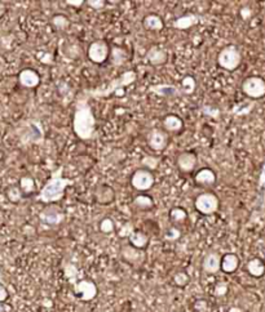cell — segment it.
<instances>
[{
	"mask_svg": "<svg viewBox=\"0 0 265 312\" xmlns=\"http://www.w3.org/2000/svg\"><path fill=\"white\" fill-rule=\"evenodd\" d=\"M88 98L90 97L87 95L78 97L74 111V120H73L74 133L82 141H91V139H95L97 137L96 119L92 108L88 103Z\"/></svg>",
	"mask_w": 265,
	"mask_h": 312,
	"instance_id": "1",
	"label": "cell"
},
{
	"mask_svg": "<svg viewBox=\"0 0 265 312\" xmlns=\"http://www.w3.org/2000/svg\"><path fill=\"white\" fill-rule=\"evenodd\" d=\"M62 173H64V167H60L57 171L53 172L47 183L40 190V194L38 196L39 201L44 203V204H53V203H57L64 199L65 190L69 185L73 183V181L64 178Z\"/></svg>",
	"mask_w": 265,
	"mask_h": 312,
	"instance_id": "2",
	"label": "cell"
},
{
	"mask_svg": "<svg viewBox=\"0 0 265 312\" xmlns=\"http://www.w3.org/2000/svg\"><path fill=\"white\" fill-rule=\"evenodd\" d=\"M137 79V74L133 70L125 71L119 78L112 80L110 84L105 88V89H95V90H87L84 92L88 97L93 98H101V97H110L112 95H115V92L120 89H125L126 87H128L130 84L136 82Z\"/></svg>",
	"mask_w": 265,
	"mask_h": 312,
	"instance_id": "3",
	"label": "cell"
},
{
	"mask_svg": "<svg viewBox=\"0 0 265 312\" xmlns=\"http://www.w3.org/2000/svg\"><path fill=\"white\" fill-rule=\"evenodd\" d=\"M242 62V54L236 45H226L220 50L218 56V63L226 71H234Z\"/></svg>",
	"mask_w": 265,
	"mask_h": 312,
	"instance_id": "4",
	"label": "cell"
},
{
	"mask_svg": "<svg viewBox=\"0 0 265 312\" xmlns=\"http://www.w3.org/2000/svg\"><path fill=\"white\" fill-rule=\"evenodd\" d=\"M194 205H196V209L198 210L199 213H202V214L204 215H211L218 212L220 201H219V197L216 196L215 194H212V192H203V194H201L199 196H197Z\"/></svg>",
	"mask_w": 265,
	"mask_h": 312,
	"instance_id": "5",
	"label": "cell"
},
{
	"mask_svg": "<svg viewBox=\"0 0 265 312\" xmlns=\"http://www.w3.org/2000/svg\"><path fill=\"white\" fill-rule=\"evenodd\" d=\"M242 90L247 97L259 100L265 96V80L260 76H250L242 83Z\"/></svg>",
	"mask_w": 265,
	"mask_h": 312,
	"instance_id": "6",
	"label": "cell"
},
{
	"mask_svg": "<svg viewBox=\"0 0 265 312\" xmlns=\"http://www.w3.org/2000/svg\"><path fill=\"white\" fill-rule=\"evenodd\" d=\"M154 174L153 172L148 169H137L131 177V185L137 191H148L154 185Z\"/></svg>",
	"mask_w": 265,
	"mask_h": 312,
	"instance_id": "7",
	"label": "cell"
},
{
	"mask_svg": "<svg viewBox=\"0 0 265 312\" xmlns=\"http://www.w3.org/2000/svg\"><path fill=\"white\" fill-rule=\"evenodd\" d=\"M73 286H74L75 296L83 302L92 301L97 296V286H96V284L92 280L83 279V280L77 281Z\"/></svg>",
	"mask_w": 265,
	"mask_h": 312,
	"instance_id": "8",
	"label": "cell"
},
{
	"mask_svg": "<svg viewBox=\"0 0 265 312\" xmlns=\"http://www.w3.org/2000/svg\"><path fill=\"white\" fill-rule=\"evenodd\" d=\"M110 54V48L105 40L100 39L93 42L88 48V58L95 63H103Z\"/></svg>",
	"mask_w": 265,
	"mask_h": 312,
	"instance_id": "9",
	"label": "cell"
},
{
	"mask_svg": "<svg viewBox=\"0 0 265 312\" xmlns=\"http://www.w3.org/2000/svg\"><path fill=\"white\" fill-rule=\"evenodd\" d=\"M168 134L162 129H151L148 134H146V142L148 146L154 151H163L166 147L168 146Z\"/></svg>",
	"mask_w": 265,
	"mask_h": 312,
	"instance_id": "10",
	"label": "cell"
},
{
	"mask_svg": "<svg viewBox=\"0 0 265 312\" xmlns=\"http://www.w3.org/2000/svg\"><path fill=\"white\" fill-rule=\"evenodd\" d=\"M39 218L45 225L57 226L64 222L65 213L62 212L61 208L56 207V205H49V207L44 208V209L39 213Z\"/></svg>",
	"mask_w": 265,
	"mask_h": 312,
	"instance_id": "11",
	"label": "cell"
},
{
	"mask_svg": "<svg viewBox=\"0 0 265 312\" xmlns=\"http://www.w3.org/2000/svg\"><path fill=\"white\" fill-rule=\"evenodd\" d=\"M32 124L34 125H30L25 132V134H22L21 141L24 143H42L43 137H44L42 125L38 121H32Z\"/></svg>",
	"mask_w": 265,
	"mask_h": 312,
	"instance_id": "12",
	"label": "cell"
},
{
	"mask_svg": "<svg viewBox=\"0 0 265 312\" xmlns=\"http://www.w3.org/2000/svg\"><path fill=\"white\" fill-rule=\"evenodd\" d=\"M220 265H221V257L219 253L211 252L203 258V262H202V268L206 273L209 275H215L220 271Z\"/></svg>",
	"mask_w": 265,
	"mask_h": 312,
	"instance_id": "13",
	"label": "cell"
},
{
	"mask_svg": "<svg viewBox=\"0 0 265 312\" xmlns=\"http://www.w3.org/2000/svg\"><path fill=\"white\" fill-rule=\"evenodd\" d=\"M197 166V155L194 152H181L178 156V167L183 173H190Z\"/></svg>",
	"mask_w": 265,
	"mask_h": 312,
	"instance_id": "14",
	"label": "cell"
},
{
	"mask_svg": "<svg viewBox=\"0 0 265 312\" xmlns=\"http://www.w3.org/2000/svg\"><path fill=\"white\" fill-rule=\"evenodd\" d=\"M19 82L22 87L25 88H35L39 85L40 83V76L39 74L37 72L32 68H25L22 70L21 72L19 74Z\"/></svg>",
	"mask_w": 265,
	"mask_h": 312,
	"instance_id": "15",
	"label": "cell"
},
{
	"mask_svg": "<svg viewBox=\"0 0 265 312\" xmlns=\"http://www.w3.org/2000/svg\"><path fill=\"white\" fill-rule=\"evenodd\" d=\"M149 92L156 95L158 97H165V98H172L178 97L180 95L178 88L172 84H155L149 87Z\"/></svg>",
	"mask_w": 265,
	"mask_h": 312,
	"instance_id": "16",
	"label": "cell"
},
{
	"mask_svg": "<svg viewBox=\"0 0 265 312\" xmlns=\"http://www.w3.org/2000/svg\"><path fill=\"white\" fill-rule=\"evenodd\" d=\"M146 60H148V62L153 66L165 65L168 60V56L166 50L153 45V47L149 48V50L146 52Z\"/></svg>",
	"mask_w": 265,
	"mask_h": 312,
	"instance_id": "17",
	"label": "cell"
},
{
	"mask_svg": "<svg viewBox=\"0 0 265 312\" xmlns=\"http://www.w3.org/2000/svg\"><path fill=\"white\" fill-rule=\"evenodd\" d=\"M95 197L97 200V203L100 204H110V203L114 201L115 199V194H114V189L108 185H101L96 189L95 191Z\"/></svg>",
	"mask_w": 265,
	"mask_h": 312,
	"instance_id": "18",
	"label": "cell"
},
{
	"mask_svg": "<svg viewBox=\"0 0 265 312\" xmlns=\"http://www.w3.org/2000/svg\"><path fill=\"white\" fill-rule=\"evenodd\" d=\"M194 182H196L198 186H202V187L214 186L216 182L215 172L209 168L201 169V171L196 174V177H194Z\"/></svg>",
	"mask_w": 265,
	"mask_h": 312,
	"instance_id": "19",
	"label": "cell"
},
{
	"mask_svg": "<svg viewBox=\"0 0 265 312\" xmlns=\"http://www.w3.org/2000/svg\"><path fill=\"white\" fill-rule=\"evenodd\" d=\"M184 128V121L181 120V118H179L178 115H171L165 116L163 119V129H165L166 133H179V132L183 131Z\"/></svg>",
	"mask_w": 265,
	"mask_h": 312,
	"instance_id": "20",
	"label": "cell"
},
{
	"mask_svg": "<svg viewBox=\"0 0 265 312\" xmlns=\"http://www.w3.org/2000/svg\"><path fill=\"white\" fill-rule=\"evenodd\" d=\"M199 22V17L194 13H188L184 14V16L179 17L178 20H175L172 24V26L178 30H189L190 27L196 26Z\"/></svg>",
	"mask_w": 265,
	"mask_h": 312,
	"instance_id": "21",
	"label": "cell"
},
{
	"mask_svg": "<svg viewBox=\"0 0 265 312\" xmlns=\"http://www.w3.org/2000/svg\"><path fill=\"white\" fill-rule=\"evenodd\" d=\"M238 266H239V258L238 255L234 254V253H228V254H225L224 257H221L220 270L224 271L225 273L236 272Z\"/></svg>",
	"mask_w": 265,
	"mask_h": 312,
	"instance_id": "22",
	"label": "cell"
},
{
	"mask_svg": "<svg viewBox=\"0 0 265 312\" xmlns=\"http://www.w3.org/2000/svg\"><path fill=\"white\" fill-rule=\"evenodd\" d=\"M122 257L131 265H137L138 262L144 261V253L133 248L132 245H125L122 248Z\"/></svg>",
	"mask_w": 265,
	"mask_h": 312,
	"instance_id": "23",
	"label": "cell"
},
{
	"mask_svg": "<svg viewBox=\"0 0 265 312\" xmlns=\"http://www.w3.org/2000/svg\"><path fill=\"white\" fill-rule=\"evenodd\" d=\"M247 272L254 278H261L265 273V263L260 258H252L247 262Z\"/></svg>",
	"mask_w": 265,
	"mask_h": 312,
	"instance_id": "24",
	"label": "cell"
},
{
	"mask_svg": "<svg viewBox=\"0 0 265 312\" xmlns=\"http://www.w3.org/2000/svg\"><path fill=\"white\" fill-rule=\"evenodd\" d=\"M128 239H130L131 245L138 250L145 249L149 244V236L143 231H133Z\"/></svg>",
	"mask_w": 265,
	"mask_h": 312,
	"instance_id": "25",
	"label": "cell"
},
{
	"mask_svg": "<svg viewBox=\"0 0 265 312\" xmlns=\"http://www.w3.org/2000/svg\"><path fill=\"white\" fill-rule=\"evenodd\" d=\"M143 26L150 31H161L163 29V20L156 14H148L143 20Z\"/></svg>",
	"mask_w": 265,
	"mask_h": 312,
	"instance_id": "26",
	"label": "cell"
},
{
	"mask_svg": "<svg viewBox=\"0 0 265 312\" xmlns=\"http://www.w3.org/2000/svg\"><path fill=\"white\" fill-rule=\"evenodd\" d=\"M130 58L127 50L122 47H113L112 48V63L114 67H119V66L125 65Z\"/></svg>",
	"mask_w": 265,
	"mask_h": 312,
	"instance_id": "27",
	"label": "cell"
},
{
	"mask_svg": "<svg viewBox=\"0 0 265 312\" xmlns=\"http://www.w3.org/2000/svg\"><path fill=\"white\" fill-rule=\"evenodd\" d=\"M19 186H20V190H21V192L24 196H30L31 194H34L35 181L32 179V177L24 176L21 179H20Z\"/></svg>",
	"mask_w": 265,
	"mask_h": 312,
	"instance_id": "28",
	"label": "cell"
},
{
	"mask_svg": "<svg viewBox=\"0 0 265 312\" xmlns=\"http://www.w3.org/2000/svg\"><path fill=\"white\" fill-rule=\"evenodd\" d=\"M170 218L173 223H184L188 218V213L183 208L175 207L170 210Z\"/></svg>",
	"mask_w": 265,
	"mask_h": 312,
	"instance_id": "29",
	"label": "cell"
},
{
	"mask_svg": "<svg viewBox=\"0 0 265 312\" xmlns=\"http://www.w3.org/2000/svg\"><path fill=\"white\" fill-rule=\"evenodd\" d=\"M64 273L65 278L70 281V283L74 285L75 283L78 281V275H79V271H78L77 266L73 265V263H66L64 266Z\"/></svg>",
	"mask_w": 265,
	"mask_h": 312,
	"instance_id": "30",
	"label": "cell"
},
{
	"mask_svg": "<svg viewBox=\"0 0 265 312\" xmlns=\"http://www.w3.org/2000/svg\"><path fill=\"white\" fill-rule=\"evenodd\" d=\"M196 88H197V82L193 76L188 75L181 80V89H183V92L185 93V95H191V93H194Z\"/></svg>",
	"mask_w": 265,
	"mask_h": 312,
	"instance_id": "31",
	"label": "cell"
},
{
	"mask_svg": "<svg viewBox=\"0 0 265 312\" xmlns=\"http://www.w3.org/2000/svg\"><path fill=\"white\" fill-rule=\"evenodd\" d=\"M7 196H8L9 201L20 203L22 200V197H24V195H22L21 190H20V186L13 185V186L8 187V190H7Z\"/></svg>",
	"mask_w": 265,
	"mask_h": 312,
	"instance_id": "32",
	"label": "cell"
},
{
	"mask_svg": "<svg viewBox=\"0 0 265 312\" xmlns=\"http://www.w3.org/2000/svg\"><path fill=\"white\" fill-rule=\"evenodd\" d=\"M133 203L140 209H149V208L153 207V199L148 195H138V196L135 197Z\"/></svg>",
	"mask_w": 265,
	"mask_h": 312,
	"instance_id": "33",
	"label": "cell"
},
{
	"mask_svg": "<svg viewBox=\"0 0 265 312\" xmlns=\"http://www.w3.org/2000/svg\"><path fill=\"white\" fill-rule=\"evenodd\" d=\"M52 25L55 27H56L57 30H66L67 27H69L70 22L69 20L66 19L65 16H62V14H57V16H55L52 19Z\"/></svg>",
	"mask_w": 265,
	"mask_h": 312,
	"instance_id": "34",
	"label": "cell"
},
{
	"mask_svg": "<svg viewBox=\"0 0 265 312\" xmlns=\"http://www.w3.org/2000/svg\"><path fill=\"white\" fill-rule=\"evenodd\" d=\"M159 163H161V158H156V156H149V155L144 156L143 160H141V164H143L145 168H148V171H150V169H153V171L154 169H156Z\"/></svg>",
	"mask_w": 265,
	"mask_h": 312,
	"instance_id": "35",
	"label": "cell"
},
{
	"mask_svg": "<svg viewBox=\"0 0 265 312\" xmlns=\"http://www.w3.org/2000/svg\"><path fill=\"white\" fill-rule=\"evenodd\" d=\"M115 230L114 221L112 218H103L100 223V231L103 233H112Z\"/></svg>",
	"mask_w": 265,
	"mask_h": 312,
	"instance_id": "36",
	"label": "cell"
},
{
	"mask_svg": "<svg viewBox=\"0 0 265 312\" xmlns=\"http://www.w3.org/2000/svg\"><path fill=\"white\" fill-rule=\"evenodd\" d=\"M189 281H190L189 275L186 272H184V271L176 272L175 275H173V283L178 286H186L189 284Z\"/></svg>",
	"mask_w": 265,
	"mask_h": 312,
	"instance_id": "37",
	"label": "cell"
},
{
	"mask_svg": "<svg viewBox=\"0 0 265 312\" xmlns=\"http://www.w3.org/2000/svg\"><path fill=\"white\" fill-rule=\"evenodd\" d=\"M202 113H203L204 116H208L211 119H219V116H220V110L218 107H214V106L209 105L203 106Z\"/></svg>",
	"mask_w": 265,
	"mask_h": 312,
	"instance_id": "38",
	"label": "cell"
},
{
	"mask_svg": "<svg viewBox=\"0 0 265 312\" xmlns=\"http://www.w3.org/2000/svg\"><path fill=\"white\" fill-rule=\"evenodd\" d=\"M180 236H181L180 230L176 227H170L165 233V239L167 240V242H176V240L180 239Z\"/></svg>",
	"mask_w": 265,
	"mask_h": 312,
	"instance_id": "39",
	"label": "cell"
},
{
	"mask_svg": "<svg viewBox=\"0 0 265 312\" xmlns=\"http://www.w3.org/2000/svg\"><path fill=\"white\" fill-rule=\"evenodd\" d=\"M229 290V285L228 283L225 281H219L218 284L215 285V289H214V294L216 297H224Z\"/></svg>",
	"mask_w": 265,
	"mask_h": 312,
	"instance_id": "40",
	"label": "cell"
},
{
	"mask_svg": "<svg viewBox=\"0 0 265 312\" xmlns=\"http://www.w3.org/2000/svg\"><path fill=\"white\" fill-rule=\"evenodd\" d=\"M133 232V226L131 223H126L119 231V236L120 237H130L131 233Z\"/></svg>",
	"mask_w": 265,
	"mask_h": 312,
	"instance_id": "41",
	"label": "cell"
},
{
	"mask_svg": "<svg viewBox=\"0 0 265 312\" xmlns=\"http://www.w3.org/2000/svg\"><path fill=\"white\" fill-rule=\"evenodd\" d=\"M207 308H208V303H207V301H204V299H198V301H196V303H194V309H196L197 312H206Z\"/></svg>",
	"mask_w": 265,
	"mask_h": 312,
	"instance_id": "42",
	"label": "cell"
},
{
	"mask_svg": "<svg viewBox=\"0 0 265 312\" xmlns=\"http://www.w3.org/2000/svg\"><path fill=\"white\" fill-rule=\"evenodd\" d=\"M85 3H87L92 9H102L103 7H105L106 2L105 0H88Z\"/></svg>",
	"mask_w": 265,
	"mask_h": 312,
	"instance_id": "43",
	"label": "cell"
},
{
	"mask_svg": "<svg viewBox=\"0 0 265 312\" xmlns=\"http://www.w3.org/2000/svg\"><path fill=\"white\" fill-rule=\"evenodd\" d=\"M8 290H7L6 286L3 285V284H0V303H3L4 301H7L8 299Z\"/></svg>",
	"mask_w": 265,
	"mask_h": 312,
	"instance_id": "44",
	"label": "cell"
},
{
	"mask_svg": "<svg viewBox=\"0 0 265 312\" xmlns=\"http://www.w3.org/2000/svg\"><path fill=\"white\" fill-rule=\"evenodd\" d=\"M65 3H66L67 6H70V7H75V8H79V7H82L83 4H84V2H83V0H66Z\"/></svg>",
	"mask_w": 265,
	"mask_h": 312,
	"instance_id": "45",
	"label": "cell"
},
{
	"mask_svg": "<svg viewBox=\"0 0 265 312\" xmlns=\"http://www.w3.org/2000/svg\"><path fill=\"white\" fill-rule=\"evenodd\" d=\"M241 17L243 20H249L251 17V9L249 7H244V8L241 9Z\"/></svg>",
	"mask_w": 265,
	"mask_h": 312,
	"instance_id": "46",
	"label": "cell"
},
{
	"mask_svg": "<svg viewBox=\"0 0 265 312\" xmlns=\"http://www.w3.org/2000/svg\"><path fill=\"white\" fill-rule=\"evenodd\" d=\"M4 13H6V4L0 2V19L4 16Z\"/></svg>",
	"mask_w": 265,
	"mask_h": 312,
	"instance_id": "47",
	"label": "cell"
},
{
	"mask_svg": "<svg viewBox=\"0 0 265 312\" xmlns=\"http://www.w3.org/2000/svg\"><path fill=\"white\" fill-rule=\"evenodd\" d=\"M229 312H242V309L238 308V307H232V308L229 309Z\"/></svg>",
	"mask_w": 265,
	"mask_h": 312,
	"instance_id": "48",
	"label": "cell"
},
{
	"mask_svg": "<svg viewBox=\"0 0 265 312\" xmlns=\"http://www.w3.org/2000/svg\"><path fill=\"white\" fill-rule=\"evenodd\" d=\"M125 95V89H120L118 92H115V96H123Z\"/></svg>",
	"mask_w": 265,
	"mask_h": 312,
	"instance_id": "49",
	"label": "cell"
},
{
	"mask_svg": "<svg viewBox=\"0 0 265 312\" xmlns=\"http://www.w3.org/2000/svg\"><path fill=\"white\" fill-rule=\"evenodd\" d=\"M3 281H4V276H3V272H2V271H0V284H3Z\"/></svg>",
	"mask_w": 265,
	"mask_h": 312,
	"instance_id": "50",
	"label": "cell"
},
{
	"mask_svg": "<svg viewBox=\"0 0 265 312\" xmlns=\"http://www.w3.org/2000/svg\"><path fill=\"white\" fill-rule=\"evenodd\" d=\"M0 312H6V308H4V306L2 303H0Z\"/></svg>",
	"mask_w": 265,
	"mask_h": 312,
	"instance_id": "51",
	"label": "cell"
}]
</instances>
